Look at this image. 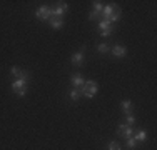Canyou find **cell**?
Listing matches in <instances>:
<instances>
[{
	"instance_id": "6da1fadb",
	"label": "cell",
	"mask_w": 157,
	"mask_h": 150,
	"mask_svg": "<svg viewBox=\"0 0 157 150\" xmlns=\"http://www.w3.org/2000/svg\"><path fill=\"white\" fill-rule=\"evenodd\" d=\"M97 90H99V85H97V82L94 80H89L84 84V87H82L80 93L84 97H87V99H94V95L97 93Z\"/></svg>"
},
{
	"instance_id": "7a4b0ae2",
	"label": "cell",
	"mask_w": 157,
	"mask_h": 150,
	"mask_svg": "<svg viewBox=\"0 0 157 150\" xmlns=\"http://www.w3.org/2000/svg\"><path fill=\"white\" fill-rule=\"evenodd\" d=\"M12 90L17 93L18 97H24L25 93H27V90H29L27 82H25V80H17V78H15V80L12 82Z\"/></svg>"
},
{
	"instance_id": "3957f363",
	"label": "cell",
	"mask_w": 157,
	"mask_h": 150,
	"mask_svg": "<svg viewBox=\"0 0 157 150\" xmlns=\"http://www.w3.org/2000/svg\"><path fill=\"white\" fill-rule=\"evenodd\" d=\"M10 75L13 78H17V80H25V82H29V78H30V75L25 72V70L18 69V67H12L10 69Z\"/></svg>"
},
{
	"instance_id": "277c9868",
	"label": "cell",
	"mask_w": 157,
	"mask_h": 150,
	"mask_svg": "<svg viewBox=\"0 0 157 150\" xmlns=\"http://www.w3.org/2000/svg\"><path fill=\"white\" fill-rule=\"evenodd\" d=\"M117 133L121 135V137H125V138H130L134 135V129L130 125H125L124 122H121L119 123V127H117Z\"/></svg>"
},
{
	"instance_id": "5b68a950",
	"label": "cell",
	"mask_w": 157,
	"mask_h": 150,
	"mask_svg": "<svg viewBox=\"0 0 157 150\" xmlns=\"http://www.w3.org/2000/svg\"><path fill=\"white\" fill-rule=\"evenodd\" d=\"M69 10V3H65V2H59V5L55 7L54 10H52V17L54 18H62L63 17V13Z\"/></svg>"
},
{
	"instance_id": "8992f818",
	"label": "cell",
	"mask_w": 157,
	"mask_h": 150,
	"mask_svg": "<svg viewBox=\"0 0 157 150\" xmlns=\"http://www.w3.org/2000/svg\"><path fill=\"white\" fill-rule=\"evenodd\" d=\"M35 15H37V18H39V20H50L52 9H50V7H39V9H37V12H35Z\"/></svg>"
},
{
	"instance_id": "52a82bcc",
	"label": "cell",
	"mask_w": 157,
	"mask_h": 150,
	"mask_svg": "<svg viewBox=\"0 0 157 150\" xmlns=\"http://www.w3.org/2000/svg\"><path fill=\"white\" fill-rule=\"evenodd\" d=\"M99 28H100V35H104V37H109L110 33H112V24L109 20H100V24H99Z\"/></svg>"
},
{
	"instance_id": "ba28073f",
	"label": "cell",
	"mask_w": 157,
	"mask_h": 150,
	"mask_svg": "<svg viewBox=\"0 0 157 150\" xmlns=\"http://www.w3.org/2000/svg\"><path fill=\"white\" fill-rule=\"evenodd\" d=\"M115 9H117V5H115V3H107V5H104L102 12H100V17H102L104 20H107V18H109L110 15L114 13Z\"/></svg>"
},
{
	"instance_id": "9c48e42d",
	"label": "cell",
	"mask_w": 157,
	"mask_h": 150,
	"mask_svg": "<svg viewBox=\"0 0 157 150\" xmlns=\"http://www.w3.org/2000/svg\"><path fill=\"white\" fill-rule=\"evenodd\" d=\"M125 54H127V50H125L124 45H121V43L114 45V48H112V55H114V57H117V58H124V57H125Z\"/></svg>"
},
{
	"instance_id": "30bf717a",
	"label": "cell",
	"mask_w": 157,
	"mask_h": 150,
	"mask_svg": "<svg viewBox=\"0 0 157 150\" xmlns=\"http://www.w3.org/2000/svg\"><path fill=\"white\" fill-rule=\"evenodd\" d=\"M70 84L74 85V88H78V90H80L82 87H84L85 80H84V77H82V75L75 73V75H72V78H70Z\"/></svg>"
},
{
	"instance_id": "8fae6325",
	"label": "cell",
	"mask_w": 157,
	"mask_h": 150,
	"mask_svg": "<svg viewBox=\"0 0 157 150\" xmlns=\"http://www.w3.org/2000/svg\"><path fill=\"white\" fill-rule=\"evenodd\" d=\"M70 60H72L74 65H82V63H84V52H82V50L80 52H75Z\"/></svg>"
},
{
	"instance_id": "7c38bea8",
	"label": "cell",
	"mask_w": 157,
	"mask_h": 150,
	"mask_svg": "<svg viewBox=\"0 0 157 150\" xmlns=\"http://www.w3.org/2000/svg\"><path fill=\"white\" fill-rule=\"evenodd\" d=\"M134 140L136 142H145L147 140V132H145V130H137V132L134 133Z\"/></svg>"
},
{
	"instance_id": "4fadbf2b",
	"label": "cell",
	"mask_w": 157,
	"mask_h": 150,
	"mask_svg": "<svg viewBox=\"0 0 157 150\" xmlns=\"http://www.w3.org/2000/svg\"><path fill=\"white\" fill-rule=\"evenodd\" d=\"M121 108H122V112H124L125 115H129L130 110H132V102H130V100H124V102L121 103Z\"/></svg>"
},
{
	"instance_id": "5bb4252c",
	"label": "cell",
	"mask_w": 157,
	"mask_h": 150,
	"mask_svg": "<svg viewBox=\"0 0 157 150\" xmlns=\"http://www.w3.org/2000/svg\"><path fill=\"white\" fill-rule=\"evenodd\" d=\"M121 17H122V12H121V9H115V10H114V13H112L110 17L107 18V20H109L110 24H114V22L121 20Z\"/></svg>"
},
{
	"instance_id": "9a60e30c",
	"label": "cell",
	"mask_w": 157,
	"mask_h": 150,
	"mask_svg": "<svg viewBox=\"0 0 157 150\" xmlns=\"http://www.w3.org/2000/svg\"><path fill=\"white\" fill-rule=\"evenodd\" d=\"M50 25L54 30H59V28L63 27V20L62 18H50Z\"/></svg>"
},
{
	"instance_id": "2e32d148",
	"label": "cell",
	"mask_w": 157,
	"mask_h": 150,
	"mask_svg": "<svg viewBox=\"0 0 157 150\" xmlns=\"http://www.w3.org/2000/svg\"><path fill=\"white\" fill-rule=\"evenodd\" d=\"M80 95H82V93H80V90H78V88H72V90H70V93H69V97H70L72 102L78 100V99H80Z\"/></svg>"
},
{
	"instance_id": "e0dca14e",
	"label": "cell",
	"mask_w": 157,
	"mask_h": 150,
	"mask_svg": "<svg viewBox=\"0 0 157 150\" xmlns=\"http://www.w3.org/2000/svg\"><path fill=\"white\" fill-rule=\"evenodd\" d=\"M97 50H99V54H107V52H109V45L107 43H99L97 45Z\"/></svg>"
},
{
	"instance_id": "ac0fdd59",
	"label": "cell",
	"mask_w": 157,
	"mask_h": 150,
	"mask_svg": "<svg viewBox=\"0 0 157 150\" xmlns=\"http://www.w3.org/2000/svg\"><path fill=\"white\" fill-rule=\"evenodd\" d=\"M102 9H104V2H94V12H97V13H100L102 12Z\"/></svg>"
},
{
	"instance_id": "d6986e66",
	"label": "cell",
	"mask_w": 157,
	"mask_h": 150,
	"mask_svg": "<svg viewBox=\"0 0 157 150\" xmlns=\"http://www.w3.org/2000/svg\"><path fill=\"white\" fill-rule=\"evenodd\" d=\"M107 150H122V148H121V144H119V142H110Z\"/></svg>"
},
{
	"instance_id": "ffe728a7",
	"label": "cell",
	"mask_w": 157,
	"mask_h": 150,
	"mask_svg": "<svg viewBox=\"0 0 157 150\" xmlns=\"http://www.w3.org/2000/svg\"><path fill=\"white\" fill-rule=\"evenodd\" d=\"M125 125H130V127H132V123H136V117H134V115H127V117H125Z\"/></svg>"
},
{
	"instance_id": "44dd1931",
	"label": "cell",
	"mask_w": 157,
	"mask_h": 150,
	"mask_svg": "<svg viewBox=\"0 0 157 150\" xmlns=\"http://www.w3.org/2000/svg\"><path fill=\"white\" fill-rule=\"evenodd\" d=\"M127 147H129V148H136L137 147V142L134 140V137L127 138Z\"/></svg>"
},
{
	"instance_id": "7402d4cb",
	"label": "cell",
	"mask_w": 157,
	"mask_h": 150,
	"mask_svg": "<svg viewBox=\"0 0 157 150\" xmlns=\"http://www.w3.org/2000/svg\"><path fill=\"white\" fill-rule=\"evenodd\" d=\"M100 17V13H97V12H94V10H92L90 12V15H89V18H90V20H97V18Z\"/></svg>"
}]
</instances>
